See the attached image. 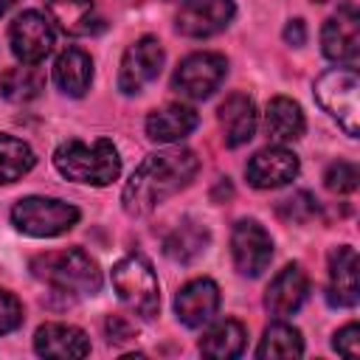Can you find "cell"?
Here are the masks:
<instances>
[{"mask_svg": "<svg viewBox=\"0 0 360 360\" xmlns=\"http://www.w3.org/2000/svg\"><path fill=\"white\" fill-rule=\"evenodd\" d=\"M233 14V0H186L177 11V31L191 39H205L225 31Z\"/></svg>", "mask_w": 360, "mask_h": 360, "instance_id": "7c38bea8", "label": "cell"}, {"mask_svg": "<svg viewBox=\"0 0 360 360\" xmlns=\"http://www.w3.org/2000/svg\"><path fill=\"white\" fill-rule=\"evenodd\" d=\"M228 73V62L222 53H211V51H202V53H191L186 56L177 70H174V79H172V87L186 96V98H208L225 79Z\"/></svg>", "mask_w": 360, "mask_h": 360, "instance_id": "52a82bcc", "label": "cell"}, {"mask_svg": "<svg viewBox=\"0 0 360 360\" xmlns=\"http://www.w3.org/2000/svg\"><path fill=\"white\" fill-rule=\"evenodd\" d=\"M48 20L56 22L65 34L82 37L96 31V8L93 0H45Z\"/></svg>", "mask_w": 360, "mask_h": 360, "instance_id": "603a6c76", "label": "cell"}, {"mask_svg": "<svg viewBox=\"0 0 360 360\" xmlns=\"http://www.w3.org/2000/svg\"><path fill=\"white\" fill-rule=\"evenodd\" d=\"M284 42L292 45V48H298V45L307 42V25H304V20H290L284 25Z\"/></svg>", "mask_w": 360, "mask_h": 360, "instance_id": "d6a6232c", "label": "cell"}, {"mask_svg": "<svg viewBox=\"0 0 360 360\" xmlns=\"http://www.w3.org/2000/svg\"><path fill=\"white\" fill-rule=\"evenodd\" d=\"M45 90V73L37 65H20V68H8L0 76V93L3 98L14 101V104H25L34 101L39 93Z\"/></svg>", "mask_w": 360, "mask_h": 360, "instance_id": "cb8c5ba5", "label": "cell"}, {"mask_svg": "<svg viewBox=\"0 0 360 360\" xmlns=\"http://www.w3.org/2000/svg\"><path fill=\"white\" fill-rule=\"evenodd\" d=\"M163 59H166L163 45L155 37L135 39L124 51V56H121V70H118V87H121V93H127V96L141 93L149 82H155L160 76Z\"/></svg>", "mask_w": 360, "mask_h": 360, "instance_id": "9c48e42d", "label": "cell"}, {"mask_svg": "<svg viewBox=\"0 0 360 360\" xmlns=\"http://www.w3.org/2000/svg\"><path fill=\"white\" fill-rule=\"evenodd\" d=\"M205 245H208V231L202 225H197L194 219H183L166 236L163 253L169 259H174V262H191L205 250Z\"/></svg>", "mask_w": 360, "mask_h": 360, "instance_id": "d4e9b609", "label": "cell"}, {"mask_svg": "<svg viewBox=\"0 0 360 360\" xmlns=\"http://www.w3.org/2000/svg\"><path fill=\"white\" fill-rule=\"evenodd\" d=\"M321 48L323 56L343 65L354 68L360 59V14L352 3H343L338 14H332L323 28H321Z\"/></svg>", "mask_w": 360, "mask_h": 360, "instance_id": "ba28073f", "label": "cell"}, {"mask_svg": "<svg viewBox=\"0 0 360 360\" xmlns=\"http://www.w3.org/2000/svg\"><path fill=\"white\" fill-rule=\"evenodd\" d=\"M11 222L17 231L37 236V239H51L59 233H68L79 222V208L56 200V197H22L11 208Z\"/></svg>", "mask_w": 360, "mask_h": 360, "instance_id": "277c9868", "label": "cell"}, {"mask_svg": "<svg viewBox=\"0 0 360 360\" xmlns=\"http://www.w3.org/2000/svg\"><path fill=\"white\" fill-rule=\"evenodd\" d=\"M245 326L233 318H225V321H217L211 323L202 338H200V352L211 360H231V357H239L242 349H245Z\"/></svg>", "mask_w": 360, "mask_h": 360, "instance_id": "7402d4cb", "label": "cell"}, {"mask_svg": "<svg viewBox=\"0 0 360 360\" xmlns=\"http://www.w3.org/2000/svg\"><path fill=\"white\" fill-rule=\"evenodd\" d=\"M112 290L115 295L138 315L152 318L160 307V284L146 256L129 253L112 267Z\"/></svg>", "mask_w": 360, "mask_h": 360, "instance_id": "5b68a950", "label": "cell"}, {"mask_svg": "<svg viewBox=\"0 0 360 360\" xmlns=\"http://www.w3.org/2000/svg\"><path fill=\"white\" fill-rule=\"evenodd\" d=\"M34 352L51 360H73L90 354V338L70 323H45L34 332Z\"/></svg>", "mask_w": 360, "mask_h": 360, "instance_id": "2e32d148", "label": "cell"}, {"mask_svg": "<svg viewBox=\"0 0 360 360\" xmlns=\"http://www.w3.org/2000/svg\"><path fill=\"white\" fill-rule=\"evenodd\" d=\"M264 127H267L270 141L278 143V146L298 141L304 135V129H307L301 104L292 101V98H287V96L270 98L267 101V110H264Z\"/></svg>", "mask_w": 360, "mask_h": 360, "instance_id": "ffe728a7", "label": "cell"}, {"mask_svg": "<svg viewBox=\"0 0 360 360\" xmlns=\"http://www.w3.org/2000/svg\"><path fill=\"white\" fill-rule=\"evenodd\" d=\"M200 124V115L188 104H166L146 115V135L155 143H177L188 138Z\"/></svg>", "mask_w": 360, "mask_h": 360, "instance_id": "ac0fdd59", "label": "cell"}, {"mask_svg": "<svg viewBox=\"0 0 360 360\" xmlns=\"http://www.w3.org/2000/svg\"><path fill=\"white\" fill-rule=\"evenodd\" d=\"M107 335H110V340L124 343V340H129V338H132V326H129L124 318L112 315V318H107Z\"/></svg>", "mask_w": 360, "mask_h": 360, "instance_id": "1f68e13d", "label": "cell"}, {"mask_svg": "<svg viewBox=\"0 0 360 360\" xmlns=\"http://www.w3.org/2000/svg\"><path fill=\"white\" fill-rule=\"evenodd\" d=\"M259 357L264 360H287V357H301L304 354V340L301 332L290 323H270L262 335V343L256 349Z\"/></svg>", "mask_w": 360, "mask_h": 360, "instance_id": "484cf974", "label": "cell"}, {"mask_svg": "<svg viewBox=\"0 0 360 360\" xmlns=\"http://www.w3.org/2000/svg\"><path fill=\"white\" fill-rule=\"evenodd\" d=\"M360 76L354 68H332L315 82V98L318 104L338 118V124L346 129V135H357V121H360Z\"/></svg>", "mask_w": 360, "mask_h": 360, "instance_id": "8992f818", "label": "cell"}, {"mask_svg": "<svg viewBox=\"0 0 360 360\" xmlns=\"http://www.w3.org/2000/svg\"><path fill=\"white\" fill-rule=\"evenodd\" d=\"M22 323V304L17 301L14 292L0 290V335L14 332Z\"/></svg>", "mask_w": 360, "mask_h": 360, "instance_id": "f546056e", "label": "cell"}, {"mask_svg": "<svg viewBox=\"0 0 360 360\" xmlns=\"http://www.w3.org/2000/svg\"><path fill=\"white\" fill-rule=\"evenodd\" d=\"M219 124L225 132V143L228 146H242L256 135V104L250 96L245 93H231L222 104H219Z\"/></svg>", "mask_w": 360, "mask_h": 360, "instance_id": "d6986e66", "label": "cell"}, {"mask_svg": "<svg viewBox=\"0 0 360 360\" xmlns=\"http://www.w3.org/2000/svg\"><path fill=\"white\" fill-rule=\"evenodd\" d=\"M31 270L39 281H45V284H51L62 292L96 295L101 290V270H98L96 259L90 253L79 250V248L37 256L31 262Z\"/></svg>", "mask_w": 360, "mask_h": 360, "instance_id": "3957f363", "label": "cell"}, {"mask_svg": "<svg viewBox=\"0 0 360 360\" xmlns=\"http://www.w3.org/2000/svg\"><path fill=\"white\" fill-rule=\"evenodd\" d=\"M217 309H219V287L211 278H191L174 295L177 321L191 329L205 326L217 315Z\"/></svg>", "mask_w": 360, "mask_h": 360, "instance_id": "5bb4252c", "label": "cell"}, {"mask_svg": "<svg viewBox=\"0 0 360 360\" xmlns=\"http://www.w3.org/2000/svg\"><path fill=\"white\" fill-rule=\"evenodd\" d=\"M197 169H200L197 155L183 146H169V149L146 155L124 186V194H121L124 211L129 217L149 214L163 200L186 188L191 177L197 174Z\"/></svg>", "mask_w": 360, "mask_h": 360, "instance_id": "6da1fadb", "label": "cell"}, {"mask_svg": "<svg viewBox=\"0 0 360 360\" xmlns=\"http://www.w3.org/2000/svg\"><path fill=\"white\" fill-rule=\"evenodd\" d=\"M53 166L62 177L87 186H110L121 174V155L112 141L98 138L93 143L65 141L53 152Z\"/></svg>", "mask_w": 360, "mask_h": 360, "instance_id": "7a4b0ae2", "label": "cell"}, {"mask_svg": "<svg viewBox=\"0 0 360 360\" xmlns=\"http://www.w3.org/2000/svg\"><path fill=\"white\" fill-rule=\"evenodd\" d=\"M34 163H37L34 149L25 141H20L14 135H0V186L14 183L22 174H28L34 169Z\"/></svg>", "mask_w": 360, "mask_h": 360, "instance_id": "4316f807", "label": "cell"}, {"mask_svg": "<svg viewBox=\"0 0 360 360\" xmlns=\"http://www.w3.org/2000/svg\"><path fill=\"white\" fill-rule=\"evenodd\" d=\"M14 3H17V0H0V14H6V11L14 6Z\"/></svg>", "mask_w": 360, "mask_h": 360, "instance_id": "836d02e7", "label": "cell"}, {"mask_svg": "<svg viewBox=\"0 0 360 360\" xmlns=\"http://www.w3.org/2000/svg\"><path fill=\"white\" fill-rule=\"evenodd\" d=\"M309 295V278L301 270V264H287L278 270V276L270 281L264 292V307L276 318H287L301 309V304Z\"/></svg>", "mask_w": 360, "mask_h": 360, "instance_id": "9a60e30c", "label": "cell"}, {"mask_svg": "<svg viewBox=\"0 0 360 360\" xmlns=\"http://www.w3.org/2000/svg\"><path fill=\"white\" fill-rule=\"evenodd\" d=\"M231 253L236 270L248 278H256L273 259V239L256 219H239L231 233Z\"/></svg>", "mask_w": 360, "mask_h": 360, "instance_id": "30bf717a", "label": "cell"}, {"mask_svg": "<svg viewBox=\"0 0 360 360\" xmlns=\"http://www.w3.org/2000/svg\"><path fill=\"white\" fill-rule=\"evenodd\" d=\"M357 180H360L357 166H354V163H346V160L332 163V166L326 169V174H323V186H326L329 191H335V194H349V191H354V188H357Z\"/></svg>", "mask_w": 360, "mask_h": 360, "instance_id": "83f0119b", "label": "cell"}, {"mask_svg": "<svg viewBox=\"0 0 360 360\" xmlns=\"http://www.w3.org/2000/svg\"><path fill=\"white\" fill-rule=\"evenodd\" d=\"M298 158L295 152H290L287 146H264L259 149L248 166H245V174H248V183L253 188H278V186H287L295 174H298Z\"/></svg>", "mask_w": 360, "mask_h": 360, "instance_id": "4fadbf2b", "label": "cell"}, {"mask_svg": "<svg viewBox=\"0 0 360 360\" xmlns=\"http://www.w3.org/2000/svg\"><path fill=\"white\" fill-rule=\"evenodd\" d=\"M360 262L354 248L340 245L329 256V301L335 307H354L360 298Z\"/></svg>", "mask_w": 360, "mask_h": 360, "instance_id": "e0dca14e", "label": "cell"}, {"mask_svg": "<svg viewBox=\"0 0 360 360\" xmlns=\"http://www.w3.org/2000/svg\"><path fill=\"white\" fill-rule=\"evenodd\" d=\"M53 82L65 96H84L93 82V59L82 48H68L53 62Z\"/></svg>", "mask_w": 360, "mask_h": 360, "instance_id": "44dd1931", "label": "cell"}, {"mask_svg": "<svg viewBox=\"0 0 360 360\" xmlns=\"http://www.w3.org/2000/svg\"><path fill=\"white\" fill-rule=\"evenodd\" d=\"M315 211H318V205H315L312 194H307V191H298V194L287 197V200L278 205V214H281L284 219H290V222H307V219L315 217Z\"/></svg>", "mask_w": 360, "mask_h": 360, "instance_id": "f1b7e54d", "label": "cell"}, {"mask_svg": "<svg viewBox=\"0 0 360 360\" xmlns=\"http://www.w3.org/2000/svg\"><path fill=\"white\" fill-rule=\"evenodd\" d=\"M315 3H329V0H315Z\"/></svg>", "mask_w": 360, "mask_h": 360, "instance_id": "e575fe53", "label": "cell"}, {"mask_svg": "<svg viewBox=\"0 0 360 360\" xmlns=\"http://www.w3.org/2000/svg\"><path fill=\"white\" fill-rule=\"evenodd\" d=\"M11 51L25 65H39L53 51V25L39 11H22L8 28Z\"/></svg>", "mask_w": 360, "mask_h": 360, "instance_id": "8fae6325", "label": "cell"}, {"mask_svg": "<svg viewBox=\"0 0 360 360\" xmlns=\"http://www.w3.org/2000/svg\"><path fill=\"white\" fill-rule=\"evenodd\" d=\"M332 346H335L338 354H343L349 360H357L360 357V326L357 323H346L343 329H338Z\"/></svg>", "mask_w": 360, "mask_h": 360, "instance_id": "4dcf8cb0", "label": "cell"}]
</instances>
